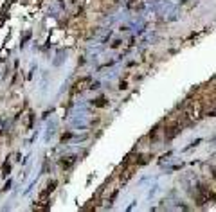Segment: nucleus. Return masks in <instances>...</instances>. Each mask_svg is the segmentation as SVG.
Returning a JSON list of instances; mask_svg holds the SVG:
<instances>
[{
	"instance_id": "f03ea898",
	"label": "nucleus",
	"mask_w": 216,
	"mask_h": 212,
	"mask_svg": "<svg viewBox=\"0 0 216 212\" xmlns=\"http://www.w3.org/2000/svg\"><path fill=\"white\" fill-rule=\"evenodd\" d=\"M184 128V124L180 122V121H173L168 128H166V133H164V137H166V140H173L178 133H180V130Z\"/></svg>"
},
{
	"instance_id": "20e7f679",
	"label": "nucleus",
	"mask_w": 216,
	"mask_h": 212,
	"mask_svg": "<svg viewBox=\"0 0 216 212\" xmlns=\"http://www.w3.org/2000/svg\"><path fill=\"white\" fill-rule=\"evenodd\" d=\"M74 162H76V155H70V157H63L61 162H59V166H61L63 169H68Z\"/></svg>"
},
{
	"instance_id": "f257e3e1",
	"label": "nucleus",
	"mask_w": 216,
	"mask_h": 212,
	"mask_svg": "<svg viewBox=\"0 0 216 212\" xmlns=\"http://www.w3.org/2000/svg\"><path fill=\"white\" fill-rule=\"evenodd\" d=\"M204 117V104L200 101H193L186 108V121L187 122H198Z\"/></svg>"
},
{
	"instance_id": "7ed1b4c3",
	"label": "nucleus",
	"mask_w": 216,
	"mask_h": 212,
	"mask_svg": "<svg viewBox=\"0 0 216 212\" xmlns=\"http://www.w3.org/2000/svg\"><path fill=\"white\" fill-rule=\"evenodd\" d=\"M90 85H92V79H90V77H83V79H79V81L74 85V90H76V92H83V90H88Z\"/></svg>"
}]
</instances>
